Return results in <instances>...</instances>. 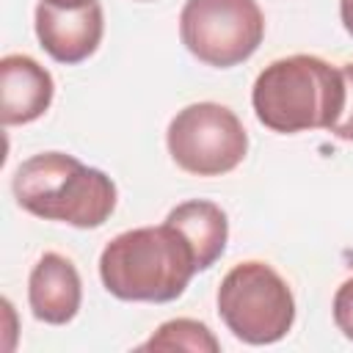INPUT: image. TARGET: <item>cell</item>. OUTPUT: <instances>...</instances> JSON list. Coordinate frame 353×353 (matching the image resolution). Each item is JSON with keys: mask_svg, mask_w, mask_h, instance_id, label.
<instances>
[{"mask_svg": "<svg viewBox=\"0 0 353 353\" xmlns=\"http://www.w3.org/2000/svg\"><path fill=\"white\" fill-rule=\"evenodd\" d=\"M179 39L201 63L229 69L256 52L265 17L256 0H188L179 14Z\"/></svg>", "mask_w": 353, "mask_h": 353, "instance_id": "cell-5", "label": "cell"}, {"mask_svg": "<svg viewBox=\"0 0 353 353\" xmlns=\"http://www.w3.org/2000/svg\"><path fill=\"white\" fill-rule=\"evenodd\" d=\"M105 19L102 6L94 0L80 8H58L50 3L36 6V36L41 50L58 63L85 61L102 41Z\"/></svg>", "mask_w": 353, "mask_h": 353, "instance_id": "cell-7", "label": "cell"}, {"mask_svg": "<svg viewBox=\"0 0 353 353\" xmlns=\"http://www.w3.org/2000/svg\"><path fill=\"white\" fill-rule=\"evenodd\" d=\"M331 312H334V323H336V328H339L347 339H353V276L345 279V281L336 287Z\"/></svg>", "mask_w": 353, "mask_h": 353, "instance_id": "cell-12", "label": "cell"}, {"mask_svg": "<svg viewBox=\"0 0 353 353\" xmlns=\"http://www.w3.org/2000/svg\"><path fill=\"white\" fill-rule=\"evenodd\" d=\"M52 74L30 55H6L0 61V119L6 127L30 124L52 102Z\"/></svg>", "mask_w": 353, "mask_h": 353, "instance_id": "cell-8", "label": "cell"}, {"mask_svg": "<svg viewBox=\"0 0 353 353\" xmlns=\"http://www.w3.org/2000/svg\"><path fill=\"white\" fill-rule=\"evenodd\" d=\"M218 314L226 328L248 345H273L295 323V298L268 262L234 265L218 287Z\"/></svg>", "mask_w": 353, "mask_h": 353, "instance_id": "cell-4", "label": "cell"}, {"mask_svg": "<svg viewBox=\"0 0 353 353\" xmlns=\"http://www.w3.org/2000/svg\"><path fill=\"white\" fill-rule=\"evenodd\" d=\"M141 350H207V353H218L221 342L212 336V331L190 317H176L163 323L143 345Z\"/></svg>", "mask_w": 353, "mask_h": 353, "instance_id": "cell-11", "label": "cell"}, {"mask_svg": "<svg viewBox=\"0 0 353 353\" xmlns=\"http://www.w3.org/2000/svg\"><path fill=\"white\" fill-rule=\"evenodd\" d=\"M50 6H58V8H80V6H88L94 0H44Z\"/></svg>", "mask_w": 353, "mask_h": 353, "instance_id": "cell-15", "label": "cell"}, {"mask_svg": "<svg viewBox=\"0 0 353 353\" xmlns=\"http://www.w3.org/2000/svg\"><path fill=\"white\" fill-rule=\"evenodd\" d=\"M165 221L185 234V240L196 254L199 270H207L221 259L229 240V221L215 201H207V199L182 201L165 215Z\"/></svg>", "mask_w": 353, "mask_h": 353, "instance_id": "cell-10", "label": "cell"}, {"mask_svg": "<svg viewBox=\"0 0 353 353\" xmlns=\"http://www.w3.org/2000/svg\"><path fill=\"white\" fill-rule=\"evenodd\" d=\"M11 190L25 212L77 229L102 226L116 210L113 179L66 152H41L19 163Z\"/></svg>", "mask_w": 353, "mask_h": 353, "instance_id": "cell-3", "label": "cell"}, {"mask_svg": "<svg viewBox=\"0 0 353 353\" xmlns=\"http://www.w3.org/2000/svg\"><path fill=\"white\" fill-rule=\"evenodd\" d=\"M251 105L273 132L331 130L345 105L342 69L317 55H287L268 63L251 91Z\"/></svg>", "mask_w": 353, "mask_h": 353, "instance_id": "cell-2", "label": "cell"}, {"mask_svg": "<svg viewBox=\"0 0 353 353\" xmlns=\"http://www.w3.org/2000/svg\"><path fill=\"white\" fill-rule=\"evenodd\" d=\"M80 301L83 284L77 268L55 251L41 254L28 279V303L33 317L50 325H63L77 314Z\"/></svg>", "mask_w": 353, "mask_h": 353, "instance_id": "cell-9", "label": "cell"}, {"mask_svg": "<svg viewBox=\"0 0 353 353\" xmlns=\"http://www.w3.org/2000/svg\"><path fill=\"white\" fill-rule=\"evenodd\" d=\"M339 17H342L345 30L353 36V0H339Z\"/></svg>", "mask_w": 353, "mask_h": 353, "instance_id": "cell-14", "label": "cell"}, {"mask_svg": "<svg viewBox=\"0 0 353 353\" xmlns=\"http://www.w3.org/2000/svg\"><path fill=\"white\" fill-rule=\"evenodd\" d=\"M339 69H342V80H345V105L328 132L336 135L339 141H353V63H345Z\"/></svg>", "mask_w": 353, "mask_h": 353, "instance_id": "cell-13", "label": "cell"}, {"mask_svg": "<svg viewBox=\"0 0 353 353\" xmlns=\"http://www.w3.org/2000/svg\"><path fill=\"white\" fill-rule=\"evenodd\" d=\"M193 273H199L196 254L168 221L121 232L99 254V279L119 301H176Z\"/></svg>", "mask_w": 353, "mask_h": 353, "instance_id": "cell-1", "label": "cell"}, {"mask_svg": "<svg viewBox=\"0 0 353 353\" xmlns=\"http://www.w3.org/2000/svg\"><path fill=\"white\" fill-rule=\"evenodd\" d=\"M165 143L171 160L196 176L229 174L248 152L243 121L218 102H193L182 108L168 124Z\"/></svg>", "mask_w": 353, "mask_h": 353, "instance_id": "cell-6", "label": "cell"}]
</instances>
